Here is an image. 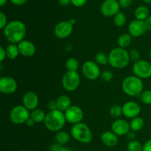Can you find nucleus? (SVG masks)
Returning a JSON list of instances; mask_svg holds the SVG:
<instances>
[{
    "mask_svg": "<svg viewBox=\"0 0 151 151\" xmlns=\"http://www.w3.org/2000/svg\"><path fill=\"white\" fill-rule=\"evenodd\" d=\"M26 26L22 22L14 20L7 23L4 29V37L12 44H19L24 40L26 35Z\"/></svg>",
    "mask_w": 151,
    "mask_h": 151,
    "instance_id": "obj_1",
    "label": "nucleus"
},
{
    "mask_svg": "<svg viewBox=\"0 0 151 151\" xmlns=\"http://www.w3.org/2000/svg\"><path fill=\"white\" fill-rule=\"evenodd\" d=\"M66 122L65 114L59 110L50 111L46 115L44 125L46 128L52 132H58L63 128Z\"/></svg>",
    "mask_w": 151,
    "mask_h": 151,
    "instance_id": "obj_2",
    "label": "nucleus"
},
{
    "mask_svg": "<svg viewBox=\"0 0 151 151\" xmlns=\"http://www.w3.org/2000/svg\"><path fill=\"white\" fill-rule=\"evenodd\" d=\"M129 52L125 49L116 47L109 52V63L116 69H123L130 62Z\"/></svg>",
    "mask_w": 151,
    "mask_h": 151,
    "instance_id": "obj_3",
    "label": "nucleus"
},
{
    "mask_svg": "<svg viewBox=\"0 0 151 151\" xmlns=\"http://www.w3.org/2000/svg\"><path fill=\"white\" fill-rule=\"evenodd\" d=\"M143 82L137 76H129L123 80L122 88L124 92L131 97H136L142 94L143 90Z\"/></svg>",
    "mask_w": 151,
    "mask_h": 151,
    "instance_id": "obj_4",
    "label": "nucleus"
},
{
    "mask_svg": "<svg viewBox=\"0 0 151 151\" xmlns=\"http://www.w3.org/2000/svg\"><path fill=\"white\" fill-rule=\"evenodd\" d=\"M71 136L75 140L83 144H88L92 140V133L87 125L79 122L71 128Z\"/></svg>",
    "mask_w": 151,
    "mask_h": 151,
    "instance_id": "obj_5",
    "label": "nucleus"
},
{
    "mask_svg": "<svg viewBox=\"0 0 151 151\" xmlns=\"http://www.w3.org/2000/svg\"><path fill=\"white\" fill-rule=\"evenodd\" d=\"M30 117L29 110L24 106H16L10 111V119L15 125H22L26 123L27 119Z\"/></svg>",
    "mask_w": 151,
    "mask_h": 151,
    "instance_id": "obj_6",
    "label": "nucleus"
},
{
    "mask_svg": "<svg viewBox=\"0 0 151 151\" xmlns=\"http://www.w3.org/2000/svg\"><path fill=\"white\" fill-rule=\"evenodd\" d=\"M81 78L78 72L67 71L62 78V86L68 91H73L78 88Z\"/></svg>",
    "mask_w": 151,
    "mask_h": 151,
    "instance_id": "obj_7",
    "label": "nucleus"
},
{
    "mask_svg": "<svg viewBox=\"0 0 151 151\" xmlns=\"http://www.w3.org/2000/svg\"><path fill=\"white\" fill-rule=\"evenodd\" d=\"M133 72L140 79H147L151 77V64L147 60H139L134 63Z\"/></svg>",
    "mask_w": 151,
    "mask_h": 151,
    "instance_id": "obj_8",
    "label": "nucleus"
},
{
    "mask_svg": "<svg viewBox=\"0 0 151 151\" xmlns=\"http://www.w3.org/2000/svg\"><path fill=\"white\" fill-rule=\"evenodd\" d=\"M82 72L86 78L94 81L100 77V69L99 65L92 60H87L83 64Z\"/></svg>",
    "mask_w": 151,
    "mask_h": 151,
    "instance_id": "obj_9",
    "label": "nucleus"
},
{
    "mask_svg": "<svg viewBox=\"0 0 151 151\" xmlns=\"http://www.w3.org/2000/svg\"><path fill=\"white\" fill-rule=\"evenodd\" d=\"M119 3L116 0H105L101 4L100 10L106 17L116 16L119 13Z\"/></svg>",
    "mask_w": 151,
    "mask_h": 151,
    "instance_id": "obj_10",
    "label": "nucleus"
},
{
    "mask_svg": "<svg viewBox=\"0 0 151 151\" xmlns=\"http://www.w3.org/2000/svg\"><path fill=\"white\" fill-rule=\"evenodd\" d=\"M64 114L66 121L73 125L81 122L84 115L82 109L77 106H71Z\"/></svg>",
    "mask_w": 151,
    "mask_h": 151,
    "instance_id": "obj_11",
    "label": "nucleus"
},
{
    "mask_svg": "<svg viewBox=\"0 0 151 151\" xmlns=\"http://www.w3.org/2000/svg\"><path fill=\"white\" fill-rule=\"evenodd\" d=\"M73 30V26L69 21H63L56 24L54 29V33L57 38L63 39L69 37Z\"/></svg>",
    "mask_w": 151,
    "mask_h": 151,
    "instance_id": "obj_12",
    "label": "nucleus"
},
{
    "mask_svg": "<svg viewBox=\"0 0 151 151\" xmlns=\"http://www.w3.org/2000/svg\"><path fill=\"white\" fill-rule=\"evenodd\" d=\"M147 30V29L145 26V21L135 19V20L132 21L128 25L129 34L134 38L142 36L145 34Z\"/></svg>",
    "mask_w": 151,
    "mask_h": 151,
    "instance_id": "obj_13",
    "label": "nucleus"
},
{
    "mask_svg": "<svg viewBox=\"0 0 151 151\" xmlns=\"http://www.w3.org/2000/svg\"><path fill=\"white\" fill-rule=\"evenodd\" d=\"M17 87V82L11 77H2L0 79V91L2 94H13L16 91Z\"/></svg>",
    "mask_w": 151,
    "mask_h": 151,
    "instance_id": "obj_14",
    "label": "nucleus"
},
{
    "mask_svg": "<svg viewBox=\"0 0 151 151\" xmlns=\"http://www.w3.org/2000/svg\"><path fill=\"white\" fill-rule=\"evenodd\" d=\"M141 111V107L137 103L134 101H129L125 103L122 106V114L124 116L129 119L138 116Z\"/></svg>",
    "mask_w": 151,
    "mask_h": 151,
    "instance_id": "obj_15",
    "label": "nucleus"
},
{
    "mask_svg": "<svg viewBox=\"0 0 151 151\" xmlns=\"http://www.w3.org/2000/svg\"><path fill=\"white\" fill-rule=\"evenodd\" d=\"M112 131L117 136L127 135L131 129L130 123L123 119H118L111 125Z\"/></svg>",
    "mask_w": 151,
    "mask_h": 151,
    "instance_id": "obj_16",
    "label": "nucleus"
},
{
    "mask_svg": "<svg viewBox=\"0 0 151 151\" xmlns=\"http://www.w3.org/2000/svg\"><path fill=\"white\" fill-rule=\"evenodd\" d=\"M38 97L33 91H27L23 96L22 103L23 106L28 110H35L38 106Z\"/></svg>",
    "mask_w": 151,
    "mask_h": 151,
    "instance_id": "obj_17",
    "label": "nucleus"
},
{
    "mask_svg": "<svg viewBox=\"0 0 151 151\" xmlns=\"http://www.w3.org/2000/svg\"><path fill=\"white\" fill-rule=\"evenodd\" d=\"M19 52L24 57H32L35 53V47L33 43L28 40H23L18 44Z\"/></svg>",
    "mask_w": 151,
    "mask_h": 151,
    "instance_id": "obj_18",
    "label": "nucleus"
},
{
    "mask_svg": "<svg viewBox=\"0 0 151 151\" xmlns=\"http://www.w3.org/2000/svg\"><path fill=\"white\" fill-rule=\"evenodd\" d=\"M101 139L103 144L107 147H115L118 144L117 135H116L113 131H106L103 133L101 135Z\"/></svg>",
    "mask_w": 151,
    "mask_h": 151,
    "instance_id": "obj_19",
    "label": "nucleus"
},
{
    "mask_svg": "<svg viewBox=\"0 0 151 151\" xmlns=\"http://www.w3.org/2000/svg\"><path fill=\"white\" fill-rule=\"evenodd\" d=\"M57 109L62 112H65L71 106V100L68 96L61 95L56 100Z\"/></svg>",
    "mask_w": 151,
    "mask_h": 151,
    "instance_id": "obj_20",
    "label": "nucleus"
},
{
    "mask_svg": "<svg viewBox=\"0 0 151 151\" xmlns=\"http://www.w3.org/2000/svg\"><path fill=\"white\" fill-rule=\"evenodd\" d=\"M134 14L138 20L145 21L149 17V10L146 6H139L136 9Z\"/></svg>",
    "mask_w": 151,
    "mask_h": 151,
    "instance_id": "obj_21",
    "label": "nucleus"
},
{
    "mask_svg": "<svg viewBox=\"0 0 151 151\" xmlns=\"http://www.w3.org/2000/svg\"><path fill=\"white\" fill-rule=\"evenodd\" d=\"M20 54L19 52V47L18 45L15 44H11L6 48V55H7V58L10 60H14L19 56Z\"/></svg>",
    "mask_w": 151,
    "mask_h": 151,
    "instance_id": "obj_22",
    "label": "nucleus"
},
{
    "mask_svg": "<svg viewBox=\"0 0 151 151\" xmlns=\"http://www.w3.org/2000/svg\"><path fill=\"white\" fill-rule=\"evenodd\" d=\"M145 125V121L144 119L139 116H137V117L131 119V122H130V126H131V131H139L143 128Z\"/></svg>",
    "mask_w": 151,
    "mask_h": 151,
    "instance_id": "obj_23",
    "label": "nucleus"
},
{
    "mask_svg": "<svg viewBox=\"0 0 151 151\" xmlns=\"http://www.w3.org/2000/svg\"><path fill=\"white\" fill-rule=\"evenodd\" d=\"M131 36L129 33L121 34L117 39V44L119 47L125 49L131 44Z\"/></svg>",
    "mask_w": 151,
    "mask_h": 151,
    "instance_id": "obj_24",
    "label": "nucleus"
},
{
    "mask_svg": "<svg viewBox=\"0 0 151 151\" xmlns=\"http://www.w3.org/2000/svg\"><path fill=\"white\" fill-rule=\"evenodd\" d=\"M46 114L41 109H35L30 113V118L35 122L40 123L41 122H44L46 117Z\"/></svg>",
    "mask_w": 151,
    "mask_h": 151,
    "instance_id": "obj_25",
    "label": "nucleus"
},
{
    "mask_svg": "<svg viewBox=\"0 0 151 151\" xmlns=\"http://www.w3.org/2000/svg\"><path fill=\"white\" fill-rule=\"evenodd\" d=\"M70 135L65 131H58L55 135V140L58 144L65 145L69 142Z\"/></svg>",
    "mask_w": 151,
    "mask_h": 151,
    "instance_id": "obj_26",
    "label": "nucleus"
},
{
    "mask_svg": "<svg viewBox=\"0 0 151 151\" xmlns=\"http://www.w3.org/2000/svg\"><path fill=\"white\" fill-rule=\"evenodd\" d=\"M66 66L67 71H72V72H77L79 68V62L76 58H71L66 61Z\"/></svg>",
    "mask_w": 151,
    "mask_h": 151,
    "instance_id": "obj_27",
    "label": "nucleus"
},
{
    "mask_svg": "<svg viewBox=\"0 0 151 151\" xmlns=\"http://www.w3.org/2000/svg\"><path fill=\"white\" fill-rule=\"evenodd\" d=\"M95 62L100 66H105L109 63V56L102 52H97L95 55Z\"/></svg>",
    "mask_w": 151,
    "mask_h": 151,
    "instance_id": "obj_28",
    "label": "nucleus"
},
{
    "mask_svg": "<svg viewBox=\"0 0 151 151\" xmlns=\"http://www.w3.org/2000/svg\"><path fill=\"white\" fill-rule=\"evenodd\" d=\"M114 22L115 25L117 27H122L126 22V17H125V14L122 12L118 13L116 16H114Z\"/></svg>",
    "mask_w": 151,
    "mask_h": 151,
    "instance_id": "obj_29",
    "label": "nucleus"
},
{
    "mask_svg": "<svg viewBox=\"0 0 151 151\" xmlns=\"http://www.w3.org/2000/svg\"><path fill=\"white\" fill-rule=\"evenodd\" d=\"M140 100L144 104L151 105V90H146L140 94Z\"/></svg>",
    "mask_w": 151,
    "mask_h": 151,
    "instance_id": "obj_30",
    "label": "nucleus"
},
{
    "mask_svg": "<svg viewBox=\"0 0 151 151\" xmlns=\"http://www.w3.org/2000/svg\"><path fill=\"white\" fill-rule=\"evenodd\" d=\"M143 145L138 141H131L128 145V151H142Z\"/></svg>",
    "mask_w": 151,
    "mask_h": 151,
    "instance_id": "obj_31",
    "label": "nucleus"
},
{
    "mask_svg": "<svg viewBox=\"0 0 151 151\" xmlns=\"http://www.w3.org/2000/svg\"><path fill=\"white\" fill-rule=\"evenodd\" d=\"M110 114L113 117L118 118L121 116L122 114V107L119 105H114L110 109Z\"/></svg>",
    "mask_w": 151,
    "mask_h": 151,
    "instance_id": "obj_32",
    "label": "nucleus"
},
{
    "mask_svg": "<svg viewBox=\"0 0 151 151\" xmlns=\"http://www.w3.org/2000/svg\"><path fill=\"white\" fill-rule=\"evenodd\" d=\"M100 78L103 82H110L113 79V74L110 71L106 70L102 72L100 75Z\"/></svg>",
    "mask_w": 151,
    "mask_h": 151,
    "instance_id": "obj_33",
    "label": "nucleus"
},
{
    "mask_svg": "<svg viewBox=\"0 0 151 151\" xmlns=\"http://www.w3.org/2000/svg\"><path fill=\"white\" fill-rule=\"evenodd\" d=\"M50 151H72L70 149L65 147L63 145H60L57 143V144H53L50 146Z\"/></svg>",
    "mask_w": 151,
    "mask_h": 151,
    "instance_id": "obj_34",
    "label": "nucleus"
},
{
    "mask_svg": "<svg viewBox=\"0 0 151 151\" xmlns=\"http://www.w3.org/2000/svg\"><path fill=\"white\" fill-rule=\"evenodd\" d=\"M129 55H130V58L131 59L134 61L137 62L139 61L140 60V53L138 50H135V49H133L130 51L129 52Z\"/></svg>",
    "mask_w": 151,
    "mask_h": 151,
    "instance_id": "obj_35",
    "label": "nucleus"
},
{
    "mask_svg": "<svg viewBox=\"0 0 151 151\" xmlns=\"http://www.w3.org/2000/svg\"><path fill=\"white\" fill-rule=\"evenodd\" d=\"M7 24V17H6V16L2 12H1L0 13V28L1 29H4V27H5Z\"/></svg>",
    "mask_w": 151,
    "mask_h": 151,
    "instance_id": "obj_36",
    "label": "nucleus"
},
{
    "mask_svg": "<svg viewBox=\"0 0 151 151\" xmlns=\"http://www.w3.org/2000/svg\"><path fill=\"white\" fill-rule=\"evenodd\" d=\"M47 107L50 109V111L57 110V102L56 100H51L48 102Z\"/></svg>",
    "mask_w": 151,
    "mask_h": 151,
    "instance_id": "obj_37",
    "label": "nucleus"
},
{
    "mask_svg": "<svg viewBox=\"0 0 151 151\" xmlns=\"http://www.w3.org/2000/svg\"><path fill=\"white\" fill-rule=\"evenodd\" d=\"M132 1L133 0H119V3L121 7H124V8H127V7L131 6Z\"/></svg>",
    "mask_w": 151,
    "mask_h": 151,
    "instance_id": "obj_38",
    "label": "nucleus"
},
{
    "mask_svg": "<svg viewBox=\"0 0 151 151\" xmlns=\"http://www.w3.org/2000/svg\"><path fill=\"white\" fill-rule=\"evenodd\" d=\"M87 0H71V2L76 7H82L86 3Z\"/></svg>",
    "mask_w": 151,
    "mask_h": 151,
    "instance_id": "obj_39",
    "label": "nucleus"
},
{
    "mask_svg": "<svg viewBox=\"0 0 151 151\" xmlns=\"http://www.w3.org/2000/svg\"><path fill=\"white\" fill-rule=\"evenodd\" d=\"M7 58V55H6V50H4V47L2 46L0 47V61L2 63L4 60V59Z\"/></svg>",
    "mask_w": 151,
    "mask_h": 151,
    "instance_id": "obj_40",
    "label": "nucleus"
},
{
    "mask_svg": "<svg viewBox=\"0 0 151 151\" xmlns=\"http://www.w3.org/2000/svg\"><path fill=\"white\" fill-rule=\"evenodd\" d=\"M142 151H151V139L147 140V141L143 145Z\"/></svg>",
    "mask_w": 151,
    "mask_h": 151,
    "instance_id": "obj_41",
    "label": "nucleus"
},
{
    "mask_svg": "<svg viewBox=\"0 0 151 151\" xmlns=\"http://www.w3.org/2000/svg\"><path fill=\"white\" fill-rule=\"evenodd\" d=\"M145 26L147 27V30L151 31V16H149L145 21Z\"/></svg>",
    "mask_w": 151,
    "mask_h": 151,
    "instance_id": "obj_42",
    "label": "nucleus"
},
{
    "mask_svg": "<svg viewBox=\"0 0 151 151\" xmlns=\"http://www.w3.org/2000/svg\"><path fill=\"white\" fill-rule=\"evenodd\" d=\"M127 136H128V139L131 140V141H134V139L136 138V134H135V131H130L129 132H128V134H127Z\"/></svg>",
    "mask_w": 151,
    "mask_h": 151,
    "instance_id": "obj_43",
    "label": "nucleus"
},
{
    "mask_svg": "<svg viewBox=\"0 0 151 151\" xmlns=\"http://www.w3.org/2000/svg\"><path fill=\"white\" fill-rule=\"evenodd\" d=\"M27 1V0H10V1L16 5H22L24 4Z\"/></svg>",
    "mask_w": 151,
    "mask_h": 151,
    "instance_id": "obj_44",
    "label": "nucleus"
},
{
    "mask_svg": "<svg viewBox=\"0 0 151 151\" xmlns=\"http://www.w3.org/2000/svg\"><path fill=\"white\" fill-rule=\"evenodd\" d=\"M71 2V0H58V3L61 6H66Z\"/></svg>",
    "mask_w": 151,
    "mask_h": 151,
    "instance_id": "obj_45",
    "label": "nucleus"
},
{
    "mask_svg": "<svg viewBox=\"0 0 151 151\" xmlns=\"http://www.w3.org/2000/svg\"><path fill=\"white\" fill-rule=\"evenodd\" d=\"M35 122H34V121L32 120V119H31L30 117H29V119H27V122H26L27 125V126H29V127H32V126H33V125H35Z\"/></svg>",
    "mask_w": 151,
    "mask_h": 151,
    "instance_id": "obj_46",
    "label": "nucleus"
},
{
    "mask_svg": "<svg viewBox=\"0 0 151 151\" xmlns=\"http://www.w3.org/2000/svg\"><path fill=\"white\" fill-rule=\"evenodd\" d=\"M69 22H70V23H71V24H72V26H74V25H75V24H76V22H76V20H75V19H71L69 21Z\"/></svg>",
    "mask_w": 151,
    "mask_h": 151,
    "instance_id": "obj_47",
    "label": "nucleus"
},
{
    "mask_svg": "<svg viewBox=\"0 0 151 151\" xmlns=\"http://www.w3.org/2000/svg\"><path fill=\"white\" fill-rule=\"evenodd\" d=\"M7 0H0V6H1V7H2V6H4V4L7 3Z\"/></svg>",
    "mask_w": 151,
    "mask_h": 151,
    "instance_id": "obj_48",
    "label": "nucleus"
},
{
    "mask_svg": "<svg viewBox=\"0 0 151 151\" xmlns=\"http://www.w3.org/2000/svg\"><path fill=\"white\" fill-rule=\"evenodd\" d=\"M144 1L146 3H151V0H144Z\"/></svg>",
    "mask_w": 151,
    "mask_h": 151,
    "instance_id": "obj_49",
    "label": "nucleus"
},
{
    "mask_svg": "<svg viewBox=\"0 0 151 151\" xmlns=\"http://www.w3.org/2000/svg\"><path fill=\"white\" fill-rule=\"evenodd\" d=\"M149 58H150V59L151 60V50H150V52H149Z\"/></svg>",
    "mask_w": 151,
    "mask_h": 151,
    "instance_id": "obj_50",
    "label": "nucleus"
}]
</instances>
